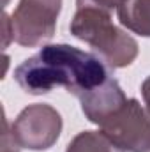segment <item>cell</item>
Listing matches in <instances>:
<instances>
[{"label": "cell", "instance_id": "obj_1", "mask_svg": "<svg viewBox=\"0 0 150 152\" xmlns=\"http://www.w3.org/2000/svg\"><path fill=\"white\" fill-rule=\"evenodd\" d=\"M108 78L106 64L99 57L69 44H46L37 55L23 60L14 69L18 85L32 96L66 87L69 94L79 99Z\"/></svg>", "mask_w": 150, "mask_h": 152}, {"label": "cell", "instance_id": "obj_2", "mask_svg": "<svg viewBox=\"0 0 150 152\" xmlns=\"http://www.w3.org/2000/svg\"><path fill=\"white\" fill-rule=\"evenodd\" d=\"M69 30L76 39L87 42L111 69L131 66L140 51L136 39L115 27L111 14L97 7H78Z\"/></svg>", "mask_w": 150, "mask_h": 152}, {"label": "cell", "instance_id": "obj_3", "mask_svg": "<svg viewBox=\"0 0 150 152\" xmlns=\"http://www.w3.org/2000/svg\"><path fill=\"white\" fill-rule=\"evenodd\" d=\"M62 0H20L11 16L12 41L36 48L55 36Z\"/></svg>", "mask_w": 150, "mask_h": 152}, {"label": "cell", "instance_id": "obj_4", "mask_svg": "<svg viewBox=\"0 0 150 152\" xmlns=\"http://www.w3.org/2000/svg\"><path fill=\"white\" fill-rule=\"evenodd\" d=\"M11 133L20 149L48 151L62 133V117L50 104H28L12 122Z\"/></svg>", "mask_w": 150, "mask_h": 152}, {"label": "cell", "instance_id": "obj_5", "mask_svg": "<svg viewBox=\"0 0 150 152\" xmlns=\"http://www.w3.org/2000/svg\"><path fill=\"white\" fill-rule=\"evenodd\" d=\"M99 129L124 152H150V113L138 99H127Z\"/></svg>", "mask_w": 150, "mask_h": 152}, {"label": "cell", "instance_id": "obj_6", "mask_svg": "<svg viewBox=\"0 0 150 152\" xmlns=\"http://www.w3.org/2000/svg\"><path fill=\"white\" fill-rule=\"evenodd\" d=\"M125 101H127V97H125L124 90L120 88L118 81L111 76L103 85L95 87L94 90H90L79 97L83 115L92 124H97V126H101L108 117H111L117 110H120Z\"/></svg>", "mask_w": 150, "mask_h": 152}, {"label": "cell", "instance_id": "obj_7", "mask_svg": "<svg viewBox=\"0 0 150 152\" xmlns=\"http://www.w3.org/2000/svg\"><path fill=\"white\" fill-rule=\"evenodd\" d=\"M117 16L127 30L150 37V0H125L117 9Z\"/></svg>", "mask_w": 150, "mask_h": 152}, {"label": "cell", "instance_id": "obj_8", "mask_svg": "<svg viewBox=\"0 0 150 152\" xmlns=\"http://www.w3.org/2000/svg\"><path fill=\"white\" fill-rule=\"evenodd\" d=\"M66 152H124L99 131H81L69 142Z\"/></svg>", "mask_w": 150, "mask_h": 152}, {"label": "cell", "instance_id": "obj_9", "mask_svg": "<svg viewBox=\"0 0 150 152\" xmlns=\"http://www.w3.org/2000/svg\"><path fill=\"white\" fill-rule=\"evenodd\" d=\"M125 0H76L78 7H97L103 11L111 12L113 9H118Z\"/></svg>", "mask_w": 150, "mask_h": 152}, {"label": "cell", "instance_id": "obj_10", "mask_svg": "<svg viewBox=\"0 0 150 152\" xmlns=\"http://www.w3.org/2000/svg\"><path fill=\"white\" fill-rule=\"evenodd\" d=\"M0 152H20V145L14 142L12 133L9 131L7 118H4V131H2V140H0Z\"/></svg>", "mask_w": 150, "mask_h": 152}, {"label": "cell", "instance_id": "obj_11", "mask_svg": "<svg viewBox=\"0 0 150 152\" xmlns=\"http://www.w3.org/2000/svg\"><path fill=\"white\" fill-rule=\"evenodd\" d=\"M141 96H143V101H145V108L150 113V76L141 83Z\"/></svg>", "mask_w": 150, "mask_h": 152}]
</instances>
